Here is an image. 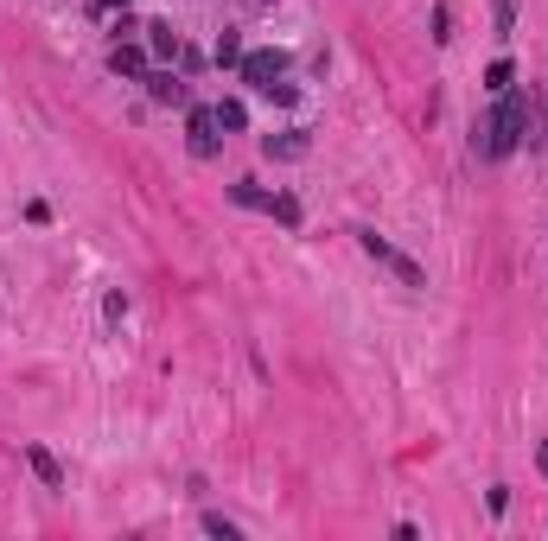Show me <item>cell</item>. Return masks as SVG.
Here are the masks:
<instances>
[{"instance_id": "cell-1", "label": "cell", "mask_w": 548, "mask_h": 541, "mask_svg": "<svg viewBox=\"0 0 548 541\" xmlns=\"http://www.w3.org/2000/svg\"><path fill=\"white\" fill-rule=\"evenodd\" d=\"M529 102H536V96H517V83H510V90L498 96V109L478 121V141H472V147H478V160H504V153L523 141V128H529Z\"/></svg>"}, {"instance_id": "cell-2", "label": "cell", "mask_w": 548, "mask_h": 541, "mask_svg": "<svg viewBox=\"0 0 548 541\" xmlns=\"http://www.w3.org/2000/svg\"><path fill=\"white\" fill-rule=\"evenodd\" d=\"M357 249H364V255L376 261V268H389V274H396V281H402V287H427V274H421V261H415V255H402V249H396V242H383V236H376V230H357Z\"/></svg>"}, {"instance_id": "cell-3", "label": "cell", "mask_w": 548, "mask_h": 541, "mask_svg": "<svg viewBox=\"0 0 548 541\" xmlns=\"http://www.w3.org/2000/svg\"><path fill=\"white\" fill-rule=\"evenodd\" d=\"M236 71H243V83L249 90H274V83L287 77V51H243V64H236Z\"/></svg>"}, {"instance_id": "cell-4", "label": "cell", "mask_w": 548, "mask_h": 541, "mask_svg": "<svg viewBox=\"0 0 548 541\" xmlns=\"http://www.w3.org/2000/svg\"><path fill=\"white\" fill-rule=\"evenodd\" d=\"M185 141H192V153H198V160H217V147H224L217 109H192V121H185Z\"/></svg>"}, {"instance_id": "cell-5", "label": "cell", "mask_w": 548, "mask_h": 541, "mask_svg": "<svg viewBox=\"0 0 548 541\" xmlns=\"http://www.w3.org/2000/svg\"><path fill=\"white\" fill-rule=\"evenodd\" d=\"M262 153H268V160H287V166H294V160H306V153H313V141H306V128H281V134H268V141H262Z\"/></svg>"}, {"instance_id": "cell-6", "label": "cell", "mask_w": 548, "mask_h": 541, "mask_svg": "<svg viewBox=\"0 0 548 541\" xmlns=\"http://www.w3.org/2000/svg\"><path fill=\"white\" fill-rule=\"evenodd\" d=\"M141 83H147L153 102H166V109H179V102H185V77H179V71H147Z\"/></svg>"}, {"instance_id": "cell-7", "label": "cell", "mask_w": 548, "mask_h": 541, "mask_svg": "<svg viewBox=\"0 0 548 541\" xmlns=\"http://www.w3.org/2000/svg\"><path fill=\"white\" fill-rule=\"evenodd\" d=\"M109 71H115V77H147V51L122 39V45L109 51Z\"/></svg>"}, {"instance_id": "cell-8", "label": "cell", "mask_w": 548, "mask_h": 541, "mask_svg": "<svg viewBox=\"0 0 548 541\" xmlns=\"http://www.w3.org/2000/svg\"><path fill=\"white\" fill-rule=\"evenodd\" d=\"M26 465H32V471H39V484H45V491H64V465H58V459H51V452H45V446H26Z\"/></svg>"}, {"instance_id": "cell-9", "label": "cell", "mask_w": 548, "mask_h": 541, "mask_svg": "<svg viewBox=\"0 0 548 541\" xmlns=\"http://www.w3.org/2000/svg\"><path fill=\"white\" fill-rule=\"evenodd\" d=\"M147 51H153V58H179V32L166 26V20H153L147 26Z\"/></svg>"}, {"instance_id": "cell-10", "label": "cell", "mask_w": 548, "mask_h": 541, "mask_svg": "<svg viewBox=\"0 0 548 541\" xmlns=\"http://www.w3.org/2000/svg\"><path fill=\"white\" fill-rule=\"evenodd\" d=\"M230 198L243 204V211H268V198H274V191H262V185H249V179H236V185H230Z\"/></svg>"}, {"instance_id": "cell-11", "label": "cell", "mask_w": 548, "mask_h": 541, "mask_svg": "<svg viewBox=\"0 0 548 541\" xmlns=\"http://www.w3.org/2000/svg\"><path fill=\"white\" fill-rule=\"evenodd\" d=\"M243 121H249V109H243L236 96H224V102H217V128H224V134H243Z\"/></svg>"}, {"instance_id": "cell-12", "label": "cell", "mask_w": 548, "mask_h": 541, "mask_svg": "<svg viewBox=\"0 0 548 541\" xmlns=\"http://www.w3.org/2000/svg\"><path fill=\"white\" fill-rule=\"evenodd\" d=\"M510 83H517V64H510V58H498V64L485 71V90H491V96H504Z\"/></svg>"}, {"instance_id": "cell-13", "label": "cell", "mask_w": 548, "mask_h": 541, "mask_svg": "<svg viewBox=\"0 0 548 541\" xmlns=\"http://www.w3.org/2000/svg\"><path fill=\"white\" fill-rule=\"evenodd\" d=\"M268 217H281L287 230H294V223H300V204L287 198V191H274V198H268Z\"/></svg>"}, {"instance_id": "cell-14", "label": "cell", "mask_w": 548, "mask_h": 541, "mask_svg": "<svg viewBox=\"0 0 548 541\" xmlns=\"http://www.w3.org/2000/svg\"><path fill=\"white\" fill-rule=\"evenodd\" d=\"M211 58L224 64V71H230V64H243V39H236V32H224V39H217V51H211Z\"/></svg>"}, {"instance_id": "cell-15", "label": "cell", "mask_w": 548, "mask_h": 541, "mask_svg": "<svg viewBox=\"0 0 548 541\" xmlns=\"http://www.w3.org/2000/svg\"><path fill=\"white\" fill-rule=\"evenodd\" d=\"M491 20H498V32L517 26V0H491Z\"/></svg>"}, {"instance_id": "cell-16", "label": "cell", "mask_w": 548, "mask_h": 541, "mask_svg": "<svg viewBox=\"0 0 548 541\" xmlns=\"http://www.w3.org/2000/svg\"><path fill=\"white\" fill-rule=\"evenodd\" d=\"M204 535H217V541H236V522H224V516H204Z\"/></svg>"}, {"instance_id": "cell-17", "label": "cell", "mask_w": 548, "mask_h": 541, "mask_svg": "<svg viewBox=\"0 0 548 541\" xmlns=\"http://www.w3.org/2000/svg\"><path fill=\"white\" fill-rule=\"evenodd\" d=\"M90 7H96V13H115V7H128V0H90Z\"/></svg>"}, {"instance_id": "cell-18", "label": "cell", "mask_w": 548, "mask_h": 541, "mask_svg": "<svg viewBox=\"0 0 548 541\" xmlns=\"http://www.w3.org/2000/svg\"><path fill=\"white\" fill-rule=\"evenodd\" d=\"M542 471H548V440H542Z\"/></svg>"}]
</instances>
